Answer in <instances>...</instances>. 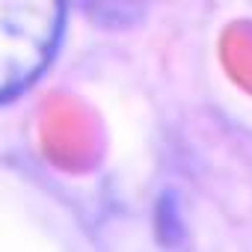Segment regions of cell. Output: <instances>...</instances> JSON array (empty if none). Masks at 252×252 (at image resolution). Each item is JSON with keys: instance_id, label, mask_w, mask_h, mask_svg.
Listing matches in <instances>:
<instances>
[{"instance_id": "cell-1", "label": "cell", "mask_w": 252, "mask_h": 252, "mask_svg": "<svg viewBox=\"0 0 252 252\" xmlns=\"http://www.w3.org/2000/svg\"><path fill=\"white\" fill-rule=\"evenodd\" d=\"M63 9L39 0H0V101L27 89L57 51Z\"/></svg>"}]
</instances>
